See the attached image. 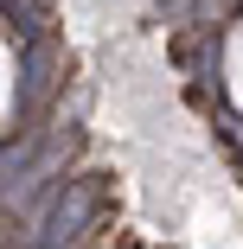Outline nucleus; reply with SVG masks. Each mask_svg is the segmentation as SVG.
Returning a JSON list of instances; mask_svg holds the SVG:
<instances>
[{"mask_svg":"<svg viewBox=\"0 0 243 249\" xmlns=\"http://www.w3.org/2000/svg\"><path fill=\"white\" fill-rule=\"evenodd\" d=\"M45 64H52V52H45V45L19 52V103H13V122H26V115H32V103L45 96Z\"/></svg>","mask_w":243,"mask_h":249,"instance_id":"2","label":"nucleus"},{"mask_svg":"<svg viewBox=\"0 0 243 249\" xmlns=\"http://www.w3.org/2000/svg\"><path fill=\"white\" fill-rule=\"evenodd\" d=\"M90 211H96V185H90V179H71V192L52 205V217H45V230H38V249H58V243H71V236L90 224Z\"/></svg>","mask_w":243,"mask_h":249,"instance_id":"1","label":"nucleus"}]
</instances>
